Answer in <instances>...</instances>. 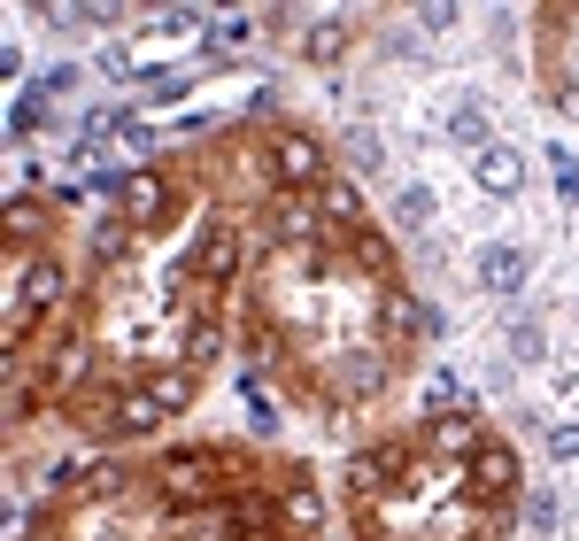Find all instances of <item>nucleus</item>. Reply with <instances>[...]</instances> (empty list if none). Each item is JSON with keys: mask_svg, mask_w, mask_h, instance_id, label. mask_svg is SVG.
<instances>
[{"mask_svg": "<svg viewBox=\"0 0 579 541\" xmlns=\"http://www.w3.org/2000/svg\"><path fill=\"white\" fill-rule=\"evenodd\" d=\"M379 387H387V349L363 341V349H340V357H332V379H325L332 402H371Z\"/></svg>", "mask_w": 579, "mask_h": 541, "instance_id": "nucleus-1", "label": "nucleus"}, {"mask_svg": "<svg viewBox=\"0 0 579 541\" xmlns=\"http://www.w3.org/2000/svg\"><path fill=\"white\" fill-rule=\"evenodd\" d=\"M463 488H471L479 503H502V495H518V449H502V441H479V449L463 457Z\"/></svg>", "mask_w": 579, "mask_h": 541, "instance_id": "nucleus-2", "label": "nucleus"}, {"mask_svg": "<svg viewBox=\"0 0 579 541\" xmlns=\"http://www.w3.org/2000/svg\"><path fill=\"white\" fill-rule=\"evenodd\" d=\"M263 156H271V179L287 186V193L293 186H325V148H317L309 132H271Z\"/></svg>", "mask_w": 579, "mask_h": 541, "instance_id": "nucleus-3", "label": "nucleus"}, {"mask_svg": "<svg viewBox=\"0 0 579 541\" xmlns=\"http://www.w3.org/2000/svg\"><path fill=\"white\" fill-rule=\"evenodd\" d=\"M117 217L147 232V224H162L170 217V179H154V171H117Z\"/></svg>", "mask_w": 579, "mask_h": 541, "instance_id": "nucleus-4", "label": "nucleus"}, {"mask_svg": "<svg viewBox=\"0 0 579 541\" xmlns=\"http://www.w3.org/2000/svg\"><path fill=\"white\" fill-rule=\"evenodd\" d=\"M62 294H70V271L54 256H31L23 263V287H16V310L23 318H47V310H62Z\"/></svg>", "mask_w": 579, "mask_h": 541, "instance_id": "nucleus-5", "label": "nucleus"}, {"mask_svg": "<svg viewBox=\"0 0 579 541\" xmlns=\"http://www.w3.org/2000/svg\"><path fill=\"white\" fill-rule=\"evenodd\" d=\"M526 271H533V263H526V248H510V240H487V248H479V287H487V294L518 302Z\"/></svg>", "mask_w": 579, "mask_h": 541, "instance_id": "nucleus-6", "label": "nucleus"}, {"mask_svg": "<svg viewBox=\"0 0 579 541\" xmlns=\"http://www.w3.org/2000/svg\"><path fill=\"white\" fill-rule=\"evenodd\" d=\"M193 271H201V279H209V287H217V279H232V271H240V232H232V224H224V217H217V224H201V248H193Z\"/></svg>", "mask_w": 579, "mask_h": 541, "instance_id": "nucleus-7", "label": "nucleus"}, {"mask_svg": "<svg viewBox=\"0 0 579 541\" xmlns=\"http://www.w3.org/2000/svg\"><path fill=\"white\" fill-rule=\"evenodd\" d=\"M317 209H325V224H348V232H371V209H363V193H356V179H332L317 186Z\"/></svg>", "mask_w": 579, "mask_h": 541, "instance_id": "nucleus-8", "label": "nucleus"}, {"mask_svg": "<svg viewBox=\"0 0 579 541\" xmlns=\"http://www.w3.org/2000/svg\"><path fill=\"white\" fill-rule=\"evenodd\" d=\"M471 179H479V193H495V201H510V193L526 186V156H518V148H487V156L471 163Z\"/></svg>", "mask_w": 579, "mask_h": 541, "instance_id": "nucleus-9", "label": "nucleus"}, {"mask_svg": "<svg viewBox=\"0 0 579 541\" xmlns=\"http://www.w3.org/2000/svg\"><path fill=\"white\" fill-rule=\"evenodd\" d=\"M193 387H201V379H193L186 363H162V371H147V394H154V410H162V418L193 410Z\"/></svg>", "mask_w": 579, "mask_h": 541, "instance_id": "nucleus-10", "label": "nucleus"}, {"mask_svg": "<svg viewBox=\"0 0 579 541\" xmlns=\"http://www.w3.org/2000/svg\"><path fill=\"white\" fill-rule=\"evenodd\" d=\"M448 140H456V148H471V156H487V148H495V132H487V101H479V93H463V101H456Z\"/></svg>", "mask_w": 579, "mask_h": 541, "instance_id": "nucleus-11", "label": "nucleus"}, {"mask_svg": "<svg viewBox=\"0 0 579 541\" xmlns=\"http://www.w3.org/2000/svg\"><path fill=\"white\" fill-rule=\"evenodd\" d=\"M162 480H170V495H178V503H193V495H209L217 457H201V449H193V457H170V464H162Z\"/></svg>", "mask_w": 579, "mask_h": 541, "instance_id": "nucleus-12", "label": "nucleus"}, {"mask_svg": "<svg viewBox=\"0 0 579 541\" xmlns=\"http://www.w3.org/2000/svg\"><path fill=\"white\" fill-rule=\"evenodd\" d=\"M271 224H279V240H293V248H301V240H309V232L325 224V209H317L309 193H279V209H271Z\"/></svg>", "mask_w": 579, "mask_h": 541, "instance_id": "nucleus-13", "label": "nucleus"}, {"mask_svg": "<svg viewBox=\"0 0 579 541\" xmlns=\"http://www.w3.org/2000/svg\"><path fill=\"white\" fill-rule=\"evenodd\" d=\"M340 480H348V495H379V488L395 480V457H387V449H363V457H348Z\"/></svg>", "mask_w": 579, "mask_h": 541, "instance_id": "nucleus-14", "label": "nucleus"}, {"mask_svg": "<svg viewBox=\"0 0 579 541\" xmlns=\"http://www.w3.org/2000/svg\"><path fill=\"white\" fill-rule=\"evenodd\" d=\"M279 519H287L293 534H317V527H325V495H317V488H287V495H279Z\"/></svg>", "mask_w": 579, "mask_h": 541, "instance_id": "nucleus-15", "label": "nucleus"}, {"mask_svg": "<svg viewBox=\"0 0 579 541\" xmlns=\"http://www.w3.org/2000/svg\"><path fill=\"white\" fill-rule=\"evenodd\" d=\"M340 47H348V23H340V16H332V23H309V31H301V54H309L317 70H332V62H340Z\"/></svg>", "mask_w": 579, "mask_h": 541, "instance_id": "nucleus-16", "label": "nucleus"}, {"mask_svg": "<svg viewBox=\"0 0 579 541\" xmlns=\"http://www.w3.org/2000/svg\"><path fill=\"white\" fill-rule=\"evenodd\" d=\"M147 425H162L154 394H147V387H132V394H117V433H147Z\"/></svg>", "mask_w": 579, "mask_h": 541, "instance_id": "nucleus-17", "label": "nucleus"}, {"mask_svg": "<svg viewBox=\"0 0 579 541\" xmlns=\"http://www.w3.org/2000/svg\"><path fill=\"white\" fill-rule=\"evenodd\" d=\"M426 224H433V193L426 186H402L395 193V232H426Z\"/></svg>", "mask_w": 579, "mask_h": 541, "instance_id": "nucleus-18", "label": "nucleus"}, {"mask_svg": "<svg viewBox=\"0 0 579 541\" xmlns=\"http://www.w3.org/2000/svg\"><path fill=\"white\" fill-rule=\"evenodd\" d=\"M39 124H47V86H23L16 109H8V132L23 140V132H39Z\"/></svg>", "mask_w": 579, "mask_h": 541, "instance_id": "nucleus-19", "label": "nucleus"}, {"mask_svg": "<svg viewBox=\"0 0 579 541\" xmlns=\"http://www.w3.org/2000/svg\"><path fill=\"white\" fill-rule=\"evenodd\" d=\"M510 357H518V363H541V357H549V333H541V318H510Z\"/></svg>", "mask_w": 579, "mask_h": 541, "instance_id": "nucleus-20", "label": "nucleus"}, {"mask_svg": "<svg viewBox=\"0 0 579 541\" xmlns=\"http://www.w3.org/2000/svg\"><path fill=\"white\" fill-rule=\"evenodd\" d=\"M124 248H132V224H124V217H101V224H93V256H101V263H124Z\"/></svg>", "mask_w": 579, "mask_h": 541, "instance_id": "nucleus-21", "label": "nucleus"}, {"mask_svg": "<svg viewBox=\"0 0 579 541\" xmlns=\"http://www.w3.org/2000/svg\"><path fill=\"white\" fill-rule=\"evenodd\" d=\"M379 325H387V333H433L440 318L426 310V302H387V318H379Z\"/></svg>", "mask_w": 579, "mask_h": 541, "instance_id": "nucleus-22", "label": "nucleus"}, {"mask_svg": "<svg viewBox=\"0 0 579 541\" xmlns=\"http://www.w3.org/2000/svg\"><path fill=\"white\" fill-rule=\"evenodd\" d=\"M209 357H217V325H201V318H193V325H186V341H178V363L193 371V363H209Z\"/></svg>", "mask_w": 579, "mask_h": 541, "instance_id": "nucleus-23", "label": "nucleus"}, {"mask_svg": "<svg viewBox=\"0 0 579 541\" xmlns=\"http://www.w3.org/2000/svg\"><path fill=\"white\" fill-rule=\"evenodd\" d=\"M426 410H433V418H448V410L463 418V410H471V394H463L456 379H433V387H426Z\"/></svg>", "mask_w": 579, "mask_h": 541, "instance_id": "nucleus-24", "label": "nucleus"}, {"mask_svg": "<svg viewBox=\"0 0 579 541\" xmlns=\"http://www.w3.org/2000/svg\"><path fill=\"white\" fill-rule=\"evenodd\" d=\"M124 488H132L124 464H93V472H86V495H124Z\"/></svg>", "mask_w": 579, "mask_h": 541, "instance_id": "nucleus-25", "label": "nucleus"}, {"mask_svg": "<svg viewBox=\"0 0 579 541\" xmlns=\"http://www.w3.org/2000/svg\"><path fill=\"white\" fill-rule=\"evenodd\" d=\"M433 449H448V457H471V449H479V433L456 418V425H433Z\"/></svg>", "mask_w": 579, "mask_h": 541, "instance_id": "nucleus-26", "label": "nucleus"}, {"mask_svg": "<svg viewBox=\"0 0 579 541\" xmlns=\"http://www.w3.org/2000/svg\"><path fill=\"white\" fill-rule=\"evenodd\" d=\"M186 86H193L186 70H162V78H147V101H154V109H162V101H186Z\"/></svg>", "mask_w": 579, "mask_h": 541, "instance_id": "nucleus-27", "label": "nucleus"}, {"mask_svg": "<svg viewBox=\"0 0 579 541\" xmlns=\"http://www.w3.org/2000/svg\"><path fill=\"white\" fill-rule=\"evenodd\" d=\"M526 527H533V534H549V527H557V495H549V488H533V495H526Z\"/></svg>", "mask_w": 579, "mask_h": 541, "instance_id": "nucleus-28", "label": "nucleus"}, {"mask_svg": "<svg viewBox=\"0 0 579 541\" xmlns=\"http://www.w3.org/2000/svg\"><path fill=\"white\" fill-rule=\"evenodd\" d=\"M348 156H356V171H379L387 156H379V140L371 132H348Z\"/></svg>", "mask_w": 579, "mask_h": 541, "instance_id": "nucleus-29", "label": "nucleus"}, {"mask_svg": "<svg viewBox=\"0 0 579 541\" xmlns=\"http://www.w3.org/2000/svg\"><path fill=\"white\" fill-rule=\"evenodd\" d=\"M549 457L572 464V457H579V425H549Z\"/></svg>", "mask_w": 579, "mask_h": 541, "instance_id": "nucleus-30", "label": "nucleus"}, {"mask_svg": "<svg viewBox=\"0 0 579 541\" xmlns=\"http://www.w3.org/2000/svg\"><path fill=\"white\" fill-rule=\"evenodd\" d=\"M78 371H86V349H62V357H54V387H70Z\"/></svg>", "mask_w": 579, "mask_h": 541, "instance_id": "nucleus-31", "label": "nucleus"}, {"mask_svg": "<svg viewBox=\"0 0 579 541\" xmlns=\"http://www.w3.org/2000/svg\"><path fill=\"white\" fill-rule=\"evenodd\" d=\"M471 541H487V534H471Z\"/></svg>", "mask_w": 579, "mask_h": 541, "instance_id": "nucleus-32", "label": "nucleus"}]
</instances>
